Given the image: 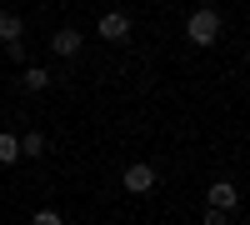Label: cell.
I'll use <instances>...</instances> for the list:
<instances>
[{
    "mask_svg": "<svg viewBox=\"0 0 250 225\" xmlns=\"http://www.w3.org/2000/svg\"><path fill=\"white\" fill-rule=\"evenodd\" d=\"M5 55H10L15 65H20V60H25V40H10V45H5Z\"/></svg>",
    "mask_w": 250,
    "mask_h": 225,
    "instance_id": "12",
    "label": "cell"
},
{
    "mask_svg": "<svg viewBox=\"0 0 250 225\" xmlns=\"http://www.w3.org/2000/svg\"><path fill=\"white\" fill-rule=\"evenodd\" d=\"M50 50H55L60 60H75L80 50H85V35H80L75 25H65V30H55V35H50Z\"/></svg>",
    "mask_w": 250,
    "mask_h": 225,
    "instance_id": "4",
    "label": "cell"
},
{
    "mask_svg": "<svg viewBox=\"0 0 250 225\" xmlns=\"http://www.w3.org/2000/svg\"><path fill=\"white\" fill-rule=\"evenodd\" d=\"M200 225H230V215H225V210H205Z\"/></svg>",
    "mask_w": 250,
    "mask_h": 225,
    "instance_id": "11",
    "label": "cell"
},
{
    "mask_svg": "<svg viewBox=\"0 0 250 225\" xmlns=\"http://www.w3.org/2000/svg\"><path fill=\"white\" fill-rule=\"evenodd\" d=\"M185 40H190V45H215V40H220V10H210V5L190 10V20H185Z\"/></svg>",
    "mask_w": 250,
    "mask_h": 225,
    "instance_id": "1",
    "label": "cell"
},
{
    "mask_svg": "<svg viewBox=\"0 0 250 225\" xmlns=\"http://www.w3.org/2000/svg\"><path fill=\"white\" fill-rule=\"evenodd\" d=\"M100 40H110V45L130 40V15H125V10H105V15H100Z\"/></svg>",
    "mask_w": 250,
    "mask_h": 225,
    "instance_id": "3",
    "label": "cell"
},
{
    "mask_svg": "<svg viewBox=\"0 0 250 225\" xmlns=\"http://www.w3.org/2000/svg\"><path fill=\"white\" fill-rule=\"evenodd\" d=\"M15 160H20V135L0 130V165H15Z\"/></svg>",
    "mask_w": 250,
    "mask_h": 225,
    "instance_id": "9",
    "label": "cell"
},
{
    "mask_svg": "<svg viewBox=\"0 0 250 225\" xmlns=\"http://www.w3.org/2000/svg\"><path fill=\"white\" fill-rule=\"evenodd\" d=\"M20 85H25L30 95H40V90H50V85H55V75H50L45 65H25V70H20Z\"/></svg>",
    "mask_w": 250,
    "mask_h": 225,
    "instance_id": "6",
    "label": "cell"
},
{
    "mask_svg": "<svg viewBox=\"0 0 250 225\" xmlns=\"http://www.w3.org/2000/svg\"><path fill=\"white\" fill-rule=\"evenodd\" d=\"M120 185H125V195H150V190H155V165H145V160H135V165H125Z\"/></svg>",
    "mask_w": 250,
    "mask_h": 225,
    "instance_id": "2",
    "label": "cell"
},
{
    "mask_svg": "<svg viewBox=\"0 0 250 225\" xmlns=\"http://www.w3.org/2000/svg\"><path fill=\"white\" fill-rule=\"evenodd\" d=\"M30 225H65V220H60V210H35Z\"/></svg>",
    "mask_w": 250,
    "mask_h": 225,
    "instance_id": "10",
    "label": "cell"
},
{
    "mask_svg": "<svg viewBox=\"0 0 250 225\" xmlns=\"http://www.w3.org/2000/svg\"><path fill=\"white\" fill-rule=\"evenodd\" d=\"M45 145H50V140L40 135V130H25V135H20V160H40Z\"/></svg>",
    "mask_w": 250,
    "mask_h": 225,
    "instance_id": "8",
    "label": "cell"
},
{
    "mask_svg": "<svg viewBox=\"0 0 250 225\" xmlns=\"http://www.w3.org/2000/svg\"><path fill=\"white\" fill-rule=\"evenodd\" d=\"M10 40H25V20H20V10H0V45H10Z\"/></svg>",
    "mask_w": 250,
    "mask_h": 225,
    "instance_id": "7",
    "label": "cell"
},
{
    "mask_svg": "<svg viewBox=\"0 0 250 225\" xmlns=\"http://www.w3.org/2000/svg\"><path fill=\"white\" fill-rule=\"evenodd\" d=\"M205 200H210V210H225V215H230V210L240 205V190H235V180H215V185L205 190Z\"/></svg>",
    "mask_w": 250,
    "mask_h": 225,
    "instance_id": "5",
    "label": "cell"
}]
</instances>
